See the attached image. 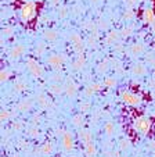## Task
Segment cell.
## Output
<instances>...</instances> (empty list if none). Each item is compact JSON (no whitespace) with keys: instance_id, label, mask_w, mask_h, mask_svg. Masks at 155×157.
I'll list each match as a JSON object with an SVG mask.
<instances>
[{"instance_id":"6da1fadb","label":"cell","mask_w":155,"mask_h":157,"mask_svg":"<svg viewBox=\"0 0 155 157\" xmlns=\"http://www.w3.org/2000/svg\"><path fill=\"white\" fill-rule=\"evenodd\" d=\"M36 14V3L32 0H28L27 3L21 7V18H22L24 22H28V21L33 20Z\"/></svg>"},{"instance_id":"7a4b0ae2","label":"cell","mask_w":155,"mask_h":157,"mask_svg":"<svg viewBox=\"0 0 155 157\" xmlns=\"http://www.w3.org/2000/svg\"><path fill=\"white\" fill-rule=\"evenodd\" d=\"M27 68H28V71L32 74V77H35V78L43 77V68H42V65L39 64L36 60L28 59L27 60Z\"/></svg>"},{"instance_id":"3957f363","label":"cell","mask_w":155,"mask_h":157,"mask_svg":"<svg viewBox=\"0 0 155 157\" xmlns=\"http://www.w3.org/2000/svg\"><path fill=\"white\" fill-rule=\"evenodd\" d=\"M135 128L141 133V135H147L151 128V121L146 117H138L137 120L135 121Z\"/></svg>"},{"instance_id":"277c9868","label":"cell","mask_w":155,"mask_h":157,"mask_svg":"<svg viewBox=\"0 0 155 157\" xmlns=\"http://www.w3.org/2000/svg\"><path fill=\"white\" fill-rule=\"evenodd\" d=\"M69 40L72 42V46H73V49H75V52L78 54H82V52H83V42H82V38H80V35L79 33H76V32H73V33H71L69 35Z\"/></svg>"},{"instance_id":"5b68a950","label":"cell","mask_w":155,"mask_h":157,"mask_svg":"<svg viewBox=\"0 0 155 157\" xmlns=\"http://www.w3.org/2000/svg\"><path fill=\"white\" fill-rule=\"evenodd\" d=\"M122 100L125 101L126 104H130V106H138V104L141 103L140 96L135 95V93H130V92H123L122 93Z\"/></svg>"},{"instance_id":"8992f818","label":"cell","mask_w":155,"mask_h":157,"mask_svg":"<svg viewBox=\"0 0 155 157\" xmlns=\"http://www.w3.org/2000/svg\"><path fill=\"white\" fill-rule=\"evenodd\" d=\"M62 63H64V57L61 54H50L47 57V64L50 67H53V68H60L62 65Z\"/></svg>"},{"instance_id":"52a82bcc","label":"cell","mask_w":155,"mask_h":157,"mask_svg":"<svg viewBox=\"0 0 155 157\" xmlns=\"http://www.w3.org/2000/svg\"><path fill=\"white\" fill-rule=\"evenodd\" d=\"M62 146L67 151H71L73 149V136L71 132H64L62 135Z\"/></svg>"},{"instance_id":"ba28073f","label":"cell","mask_w":155,"mask_h":157,"mask_svg":"<svg viewBox=\"0 0 155 157\" xmlns=\"http://www.w3.org/2000/svg\"><path fill=\"white\" fill-rule=\"evenodd\" d=\"M102 85L104 83H100V82H94V83H90V85L87 86V88L85 89V95L86 96H93L96 92H98V90H101V88H102Z\"/></svg>"},{"instance_id":"9c48e42d","label":"cell","mask_w":155,"mask_h":157,"mask_svg":"<svg viewBox=\"0 0 155 157\" xmlns=\"http://www.w3.org/2000/svg\"><path fill=\"white\" fill-rule=\"evenodd\" d=\"M76 92H78V88H76L75 82L72 79H67V83H65V93H67V96L73 98L76 95Z\"/></svg>"},{"instance_id":"30bf717a","label":"cell","mask_w":155,"mask_h":157,"mask_svg":"<svg viewBox=\"0 0 155 157\" xmlns=\"http://www.w3.org/2000/svg\"><path fill=\"white\" fill-rule=\"evenodd\" d=\"M25 52H27V49H25L24 44H17V46H14V48L11 49L10 57H11V59H18V57H21L22 54H25Z\"/></svg>"},{"instance_id":"8fae6325","label":"cell","mask_w":155,"mask_h":157,"mask_svg":"<svg viewBox=\"0 0 155 157\" xmlns=\"http://www.w3.org/2000/svg\"><path fill=\"white\" fill-rule=\"evenodd\" d=\"M143 21L146 22V24H154L155 22V14L152 10L147 9L143 11Z\"/></svg>"},{"instance_id":"7c38bea8","label":"cell","mask_w":155,"mask_h":157,"mask_svg":"<svg viewBox=\"0 0 155 157\" xmlns=\"http://www.w3.org/2000/svg\"><path fill=\"white\" fill-rule=\"evenodd\" d=\"M85 153L87 157H94L97 153V149H96V145L93 143V140H90V142L85 143Z\"/></svg>"},{"instance_id":"4fadbf2b","label":"cell","mask_w":155,"mask_h":157,"mask_svg":"<svg viewBox=\"0 0 155 157\" xmlns=\"http://www.w3.org/2000/svg\"><path fill=\"white\" fill-rule=\"evenodd\" d=\"M85 63H86V59L83 54H78V57H76V60L72 63V67L73 70H82L83 67H85Z\"/></svg>"},{"instance_id":"5bb4252c","label":"cell","mask_w":155,"mask_h":157,"mask_svg":"<svg viewBox=\"0 0 155 157\" xmlns=\"http://www.w3.org/2000/svg\"><path fill=\"white\" fill-rule=\"evenodd\" d=\"M132 71L136 77H144V75L147 74V67L144 64H136Z\"/></svg>"},{"instance_id":"9a60e30c","label":"cell","mask_w":155,"mask_h":157,"mask_svg":"<svg viewBox=\"0 0 155 157\" xmlns=\"http://www.w3.org/2000/svg\"><path fill=\"white\" fill-rule=\"evenodd\" d=\"M33 106V101L31 100V99H25V100H22L20 104H18V110H21V111H28V110H31Z\"/></svg>"},{"instance_id":"2e32d148","label":"cell","mask_w":155,"mask_h":157,"mask_svg":"<svg viewBox=\"0 0 155 157\" xmlns=\"http://www.w3.org/2000/svg\"><path fill=\"white\" fill-rule=\"evenodd\" d=\"M79 138H80V140H82L83 143H87V142H90V140L93 139V135H91L90 131L83 129V131H80L79 132Z\"/></svg>"},{"instance_id":"e0dca14e","label":"cell","mask_w":155,"mask_h":157,"mask_svg":"<svg viewBox=\"0 0 155 157\" xmlns=\"http://www.w3.org/2000/svg\"><path fill=\"white\" fill-rule=\"evenodd\" d=\"M130 52H132L133 56H140V54L144 53V44H141V43H135L132 48H130Z\"/></svg>"},{"instance_id":"ac0fdd59","label":"cell","mask_w":155,"mask_h":157,"mask_svg":"<svg viewBox=\"0 0 155 157\" xmlns=\"http://www.w3.org/2000/svg\"><path fill=\"white\" fill-rule=\"evenodd\" d=\"M43 38L49 42H56L58 39V32H56V31H46Z\"/></svg>"},{"instance_id":"d6986e66","label":"cell","mask_w":155,"mask_h":157,"mask_svg":"<svg viewBox=\"0 0 155 157\" xmlns=\"http://www.w3.org/2000/svg\"><path fill=\"white\" fill-rule=\"evenodd\" d=\"M38 103L40 107H43V109H46V107L50 106V100L49 98H47L46 95H43V93H40V95L38 96Z\"/></svg>"},{"instance_id":"ffe728a7","label":"cell","mask_w":155,"mask_h":157,"mask_svg":"<svg viewBox=\"0 0 155 157\" xmlns=\"http://www.w3.org/2000/svg\"><path fill=\"white\" fill-rule=\"evenodd\" d=\"M50 92L54 93V95H61L62 92H65V86L60 85V83H56V85H51V88H50Z\"/></svg>"},{"instance_id":"44dd1931","label":"cell","mask_w":155,"mask_h":157,"mask_svg":"<svg viewBox=\"0 0 155 157\" xmlns=\"http://www.w3.org/2000/svg\"><path fill=\"white\" fill-rule=\"evenodd\" d=\"M28 85L24 81H15L14 83V90L15 92H24V90H27Z\"/></svg>"},{"instance_id":"7402d4cb","label":"cell","mask_w":155,"mask_h":157,"mask_svg":"<svg viewBox=\"0 0 155 157\" xmlns=\"http://www.w3.org/2000/svg\"><path fill=\"white\" fill-rule=\"evenodd\" d=\"M104 86L105 88H114L115 85H116V78L115 77H105V79H104Z\"/></svg>"},{"instance_id":"603a6c76","label":"cell","mask_w":155,"mask_h":157,"mask_svg":"<svg viewBox=\"0 0 155 157\" xmlns=\"http://www.w3.org/2000/svg\"><path fill=\"white\" fill-rule=\"evenodd\" d=\"M40 151H42V154H51V151H53V145L50 142L43 143V146L40 147Z\"/></svg>"},{"instance_id":"cb8c5ba5","label":"cell","mask_w":155,"mask_h":157,"mask_svg":"<svg viewBox=\"0 0 155 157\" xmlns=\"http://www.w3.org/2000/svg\"><path fill=\"white\" fill-rule=\"evenodd\" d=\"M116 39H118V32L116 31H112V32H108V35H107V38H105V42L108 44H111V43H114V42H116Z\"/></svg>"},{"instance_id":"d4e9b609","label":"cell","mask_w":155,"mask_h":157,"mask_svg":"<svg viewBox=\"0 0 155 157\" xmlns=\"http://www.w3.org/2000/svg\"><path fill=\"white\" fill-rule=\"evenodd\" d=\"M133 31H135V27H133V25H129V27L122 28V31H120V35H122L123 38H127V36H130L133 33Z\"/></svg>"},{"instance_id":"484cf974","label":"cell","mask_w":155,"mask_h":157,"mask_svg":"<svg viewBox=\"0 0 155 157\" xmlns=\"http://www.w3.org/2000/svg\"><path fill=\"white\" fill-rule=\"evenodd\" d=\"M114 131H115V125H114V122H107L105 125H104V132L108 135V136H111L112 133H114Z\"/></svg>"},{"instance_id":"4316f807","label":"cell","mask_w":155,"mask_h":157,"mask_svg":"<svg viewBox=\"0 0 155 157\" xmlns=\"http://www.w3.org/2000/svg\"><path fill=\"white\" fill-rule=\"evenodd\" d=\"M72 124L75 125V127H82L83 125V116H80V114L73 116L72 117Z\"/></svg>"},{"instance_id":"83f0119b","label":"cell","mask_w":155,"mask_h":157,"mask_svg":"<svg viewBox=\"0 0 155 157\" xmlns=\"http://www.w3.org/2000/svg\"><path fill=\"white\" fill-rule=\"evenodd\" d=\"M109 68V65H108V61H102L98 64V67H97V71L100 72V74H104V72H107V70Z\"/></svg>"},{"instance_id":"f1b7e54d","label":"cell","mask_w":155,"mask_h":157,"mask_svg":"<svg viewBox=\"0 0 155 157\" xmlns=\"http://www.w3.org/2000/svg\"><path fill=\"white\" fill-rule=\"evenodd\" d=\"M44 53H46V48H44V44L43 43L36 44V48H35V54L36 56H43Z\"/></svg>"},{"instance_id":"f546056e","label":"cell","mask_w":155,"mask_h":157,"mask_svg":"<svg viewBox=\"0 0 155 157\" xmlns=\"http://www.w3.org/2000/svg\"><path fill=\"white\" fill-rule=\"evenodd\" d=\"M123 18H125L126 21H130L135 18V11H133L130 7H129L127 10H125V13H123Z\"/></svg>"},{"instance_id":"4dcf8cb0","label":"cell","mask_w":155,"mask_h":157,"mask_svg":"<svg viewBox=\"0 0 155 157\" xmlns=\"http://www.w3.org/2000/svg\"><path fill=\"white\" fill-rule=\"evenodd\" d=\"M79 109H80L82 113H87L89 110L91 109V103L90 101H82V103L79 104Z\"/></svg>"},{"instance_id":"1f68e13d","label":"cell","mask_w":155,"mask_h":157,"mask_svg":"<svg viewBox=\"0 0 155 157\" xmlns=\"http://www.w3.org/2000/svg\"><path fill=\"white\" fill-rule=\"evenodd\" d=\"M10 77H11V72H10L9 70H4V71L0 72V81H2V82H6Z\"/></svg>"},{"instance_id":"d6a6232c","label":"cell","mask_w":155,"mask_h":157,"mask_svg":"<svg viewBox=\"0 0 155 157\" xmlns=\"http://www.w3.org/2000/svg\"><path fill=\"white\" fill-rule=\"evenodd\" d=\"M3 35L4 36H10V35H13V32H14V28H11V27H6V28H3Z\"/></svg>"},{"instance_id":"836d02e7","label":"cell","mask_w":155,"mask_h":157,"mask_svg":"<svg viewBox=\"0 0 155 157\" xmlns=\"http://www.w3.org/2000/svg\"><path fill=\"white\" fill-rule=\"evenodd\" d=\"M29 136H32V138H36V136H39V129L38 128H29Z\"/></svg>"},{"instance_id":"e575fe53","label":"cell","mask_w":155,"mask_h":157,"mask_svg":"<svg viewBox=\"0 0 155 157\" xmlns=\"http://www.w3.org/2000/svg\"><path fill=\"white\" fill-rule=\"evenodd\" d=\"M0 118H2V121H7V120L10 118V113L7 111V110H3L2 114H0Z\"/></svg>"},{"instance_id":"d590c367","label":"cell","mask_w":155,"mask_h":157,"mask_svg":"<svg viewBox=\"0 0 155 157\" xmlns=\"http://www.w3.org/2000/svg\"><path fill=\"white\" fill-rule=\"evenodd\" d=\"M136 2H137V0H125V4L127 7H133L136 4Z\"/></svg>"},{"instance_id":"8d00e7d4","label":"cell","mask_w":155,"mask_h":157,"mask_svg":"<svg viewBox=\"0 0 155 157\" xmlns=\"http://www.w3.org/2000/svg\"><path fill=\"white\" fill-rule=\"evenodd\" d=\"M13 128H14L15 131H20V129H22V124H21V122H17V121H15L14 124H13Z\"/></svg>"},{"instance_id":"74e56055","label":"cell","mask_w":155,"mask_h":157,"mask_svg":"<svg viewBox=\"0 0 155 157\" xmlns=\"http://www.w3.org/2000/svg\"><path fill=\"white\" fill-rule=\"evenodd\" d=\"M51 79H53L54 82H60V81L62 79V77H61V75H60V74H54L53 77H51Z\"/></svg>"},{"instance_id":"f35d334b","label":"cell","mask_w":155,"mask_h":157,"mask_svg":"<svg viewBox=\"0 0 155 157\" xmlns=\"http://www.w3.org/2000/svg\"><path fill=\"white\" fill-rule=\"evenodd\" d=\"M60 17H61V18H64L65 17V15H67V9H61V10H60Z\"/></svg>"},{"instance_id":"ab89813d","label":"cell","mask_w":155,"mask_h":157,"mask_svg":"<svg viewBox=\"0 0 155 157\" xmlns=\"http://www.w3.org/2000/svg\"><path fill=\"white\" fill-rule=\"evenodd\" d=\"M89 44H90V46H94V44H96V35H94L93 38L89 39Z\"/></svg>"},{"instance_id":"60d3db41","label":"cell","mask_w":155,"mask_h":157,"mask_svg":"<svg viewBox=\"0 0 155 157\" xmlns=\"http://www.w3.org/2000/svg\"><path fill=\"white\" fill-rule=\"evenodd\" d=\"M127 146H129L127 140H122V142H120V149H126Z\"/></svg>"},{"instance_id":"b9f144b4","label":"cell","mask_w":155,"mask_h":157,"mask_svg":"<svg viewBox=\"0 0 155 157\" xmlns=\"http://www.w3.org/2000/svg\"><path fill=\"white\" fill-rule=\"evenodd\" d=\"M50 3L53 4V6H57V4L60 3V0H50Z\"/></svg>"},{"instance_id":"7bdbcfd3","label":"cell","mask_w":155,"mask_h":157,"mask_svg":"<svg viewBox=\"0 0 155 157\" xmlns=\"http://www.w3.org/2000/svg\"><path fill=\"white\" fill-rule=\"evenodd\" d=\"M151 29H152V32H154V35H155V22L154 24H151Z\"/></svg>"},{"instance_id":"ee69618b","label":"cell","mask_w":155,"mask_h":157,"mask_svg":"<svg viewBox=\"0 0 155 157\" xmlns=\"http://www.w3.org/2000/svg\"><path fill=\"white\" fill-rule=\"evenodd\" d=\"M91 2H93V3H97V2H98V0H91Z\"/></svg>"}]
</instances>
